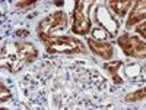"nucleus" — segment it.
<instances>
[{"label":"nucleus","mask_w":146,"mask_h":110,"mask_svg":"<svg viewBox=\"0 0 146 110\" xmlns=\"http://www.w3.org/2000/svg\"><path fill=\"white\" fill-rule=\"evenodd\" d=\"M38 52L31 43H7L2 48V66L10 72H18L25 63L36 59Z\"/></svg>","instance_id":"f257e3e1"},{"label":"nucleus","mask_w":146,"mask_h":110,"mask_svg":"<svg viewBox=\"0 0 146 110\" xmlns=\"http://www.w3.org/2000/svg\"><path fill=\"white\" fill-rule=\"evenodd\" d=\"M38 37L42 40V43L47 47L48 53H83L85 47L82 43L73 37H60V35H47V34H38Z\"/></svg>","instance_id":"f03ea898"},{"label":"nucleus","mask_w":146,"mask_h":110,"mask_svg":"<svg viewBox=\"0 0 146 110\" xmlns=\"http://www.w3.org/2000/svg\"><path fill=\"white\" fill-rule=\"evenodd\" d=\"M117 41H118V46L123 48V52L127 56L130 57H145L146 56V46L137 37H133L129 32H124L123 35L118 37Z\"/></svg>","instance_id":"7ed1b4c3"},{"label":"nucleus","mask_w":146,"mask_h":110,"mask_svg":"<svg viewBox=\"0 0 146 110\" xmlns=\"http://www.w3.org/2000/svg\"><path fill=\"white\" fill-rule=\"evenodd\" d=\"M67 25V19H66V15L63 13L62 10L56 12V13L50 15L44 18L40 23L38 27H36V31H38V34H47V35H51L54 31L57 30H63L66 28Z\"/></svg>","instance_id":"20e7f679"},{"label":"nucleus","mask_w":146,"mask_h":110,"mask_svg":"<svg viewBox=\"0 0 146 110\" xmlns=\"http://www.w3.org/2000/svg\"><path fill=\"white\" fill-rule=\"evenodd\" d=\"M91 28V21L85 13L83 2H76L75 12H73V32L76 34H88Z\"/></svg>","instance_id":"39448f33"},{"label":"nucleus","mask_w":146,"mask_h":110,"mask_svg":"<svg viewBox=\"0 0 146 110\" xmlns=\"http://www.w3.org/2000/svg\"><path fill=\"white\" fill-rule=\"evenodd\" d=\"M88 44H89V48L102 59H111L113 54H114V50H113V46L110 43H102V41H96L94 38H89L88 40Z\"/></svg>","instance_id":"423d86ee"},{"label":"nucleus","mask_w":146,"mask_h":110,"mask_svg":"<svg viewBox=\"0 0 146 110\" xmlns=\"http://www.w3.org/2000/svg\"><path fill=\"white\" fill-rule=\"evenodd\" d=\"M145 0H137V2L135 3V7L131 9L130 12V16H129V21L126 23V27L130 28L133 25H136L137 22H143L145 21Z\"/></svg>","instance_id":"0eeeda50"},{"label":"nucleus","mask_w":146,"mask_h":110,"mask_svg":"<svg viewBox=\"0 0 146 110\" xmlns=\"http://www.w3.org/2000/svg\"><path fill=\"white\" fill-rule=\"evenodd\" d=\"M108 5L114 10V13H117L120 18H123L127 13V10L131 7L133 3H131V0H111Z\"/></svg>","instance_id":"6e6552de"},{"label":"nucleus","mask_w":146,"mask_h":110,"mask_svg":"<svg viewBox=\"0 0 146 110\" xmlns=\"http://www.w3.org/2000/svg\"><path fill=\"white\" fill-rule=\"evenodd\" d=\"M123 66V62L121 60H115V62H108L104 65V68L108 70V72H111L113 73V76H114V81L115 82H121V78L117 76V72L120 70V68Z\"/></svg>","instance_id":"1a4fd4ad"},{"label":"nucleus","mask_w":146,"mask_h":110,"mask_svg":"<svg viewBox=\"0 0 146 110\" xmlns=\"http://www.w3.org/2000/svg\"><path fill=\"white\" fill-rule=\"evenodd\" d=\"M145 97H146V90L142 88V90H137V91H133L130 94H127L124 97V100L127 103H137V101H142L145 100Z\"/></svg>","instance_id":"9d476101"},{"label":"nucleus","mask_w":146,"mask_h":110,"mask_svg":"<svg viewBox=\"0 0 146 110\" xmlns=\"http://www.w3.org/2000/svg\"><path fill=\"white\" fill-rule=\"evenodd\" d=\"M0 90H2V103H6L7 100H10V97H12V94L9 93V90L3 85V82L0 84Z\"/></svg>","instance_id":"9b49d317"},{"label":"nucleus","mask_w":146,"mask_h":110,"mask_svg":"<svg viewBox=\"0 0 146 110\" xmlns=\"http://www.w3.org/2000/svg\"><path fill=\"white\" fill-rule=\"evenodd\" d=\"M35 5H36V2H18L16 7L18 9H23V7H32Z\"/></svg>","instance_id":"f8f14e48"},{"label":"nucleus","mask_w":146,"mask_h":110,"mask_svg":"<svg viewBox=\"0 0 146 110\" xmlns=\"http://www.w3.org/2000/svg\"><path fill=\"white\" fill-rule=\"evenodd\" d=\"M145 31H146V22L143 21L140 25L137 27V32H139L140 35H143V40H145V37H146V32H145Z\"/></svg>","instance_id":"ddd939ff"},{"label":"nucleus","mask_w":146,"mask_h":110,"mask_svg":"<svg viewBox=\"0 0 146 110\" xmlns=\"http://www.w3.org/2000/svg\"><path fill=\"white\" fill-rule=\"evenodd\" d=\"M28 34H29L28 30H18V31H16V35H19V37H22V35H28Z\"/></svg>","instance_id":"4468645a"}]
</instances>
